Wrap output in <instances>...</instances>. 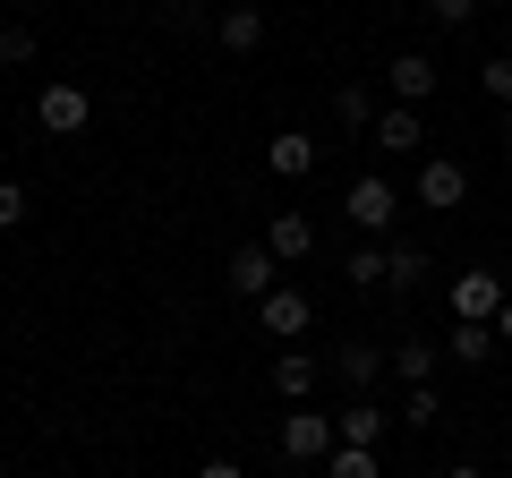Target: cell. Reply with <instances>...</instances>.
<instances>
[{
  "instance_id": "20",
  "label": "cell",
  "mask_w": 512,
  "mask_h": 478,
  "mask_svg": "<svg viewBox=\"0 0 512 478\" xmlns=\"http://www.w3.org/2000/svg\"><path fill=\"white\" fill-rule=\"evenodd\" d=\"M333 120H342V129H376V94H367V86H342V94H333Z\"/></svg>"
},
{
  "instance_id": "19",
  "label": "cell",
  "mask_w": 512,
  "mask_h": 478,
  "mask_svg": "<svg viewBox=\"0 0 512 478\" xmlns=\"http://www.w3.org/2000/svg\"><path fill=\"white\" fill-rule=\"evenodd\" d=\"M350 282H359V291H384V239H359V248H350V265H342Z\"/></svg>"
},
{
  "instance_id": "24",
  "label": "cell",
  "mask_w": 512,
  "mask_h": 478,
  "mask_svg": "<svg viewBox=\"0 0 512 478\" xmlns=\"http://www.w3.org/2000/svg\"><path fill=\"white\" fill-rule=\"evenodd\" d=\"M478 86H487L495 103H512V60H478Z\"/></svg>"
},
{
  "instance_id": "1",
  "label": "cell",
  "mask_w": 512,
  "mask_h": 478,
  "mask_svg": "<svg viewBox=\"0 0 512 478\" xmlns=\"http://www.w3.org/2000/svg\"><path fill=\"white\" fill-rule=\"evenodd\" d=\"M342 214H350V231H359V239H393V214H402V197H393V180H384V171H367V180H350Z\"/></svg>"
},
{
  "instance_id": "30",
  "label": "cell",
  "mask_w": 512,
  "mask_h": 478,
  "mask_svg": "<svg viewBox=\"0 0 512 478\" xmlns=\"http://www.w3.org/2000/svg\"><path fill=\"white\" fill-rule=\"evenodd\" d=\"M504 146H512V103H504Z\"/></svg>"
},
{
  "instance_id": "10",
  "label": "cell",
  "mask_w": 512,
  "mask_h": 478,
  "mask_svg": "<svg viewBox=\"0 0 512 478\" xmlns=\"http://www.w3.org/2000/svg\"><path fill=\"white\" fill-rule=\"evenodd\" d=\"M384 368L402 376V385H436V368H444V350H436V342H410V333H402V342L384 350Z\"/></svg>"
},
{
  "instance_id": "4",
  "label": "cell",
  "mask_w": 512,
  "mask_h": 478,
  "mask_svg": "<svg viewBox=\"0 0 512 478\" xmlns=\"http://www.w3.org/2000/svg\"><path fill=\"white\" fill-rule=\"evenodd\" d=\"M308 291H291V282H274V291H265V299H256V325H265V333H274V342H299V333H308Z\"/></svg>"
},
{
  "instance_id": "27",
  "label": "cell",
  "mask_w": 512,
  "mask_h": 478,
  "mask_svg": "<svg viewBox=\"0 0 512 478\" xmlns=\"http://www.w3.org/2000/svg\"><path fill=\"white\" fill-rule=\"evenodd\" d=\"M197 478H248V470H239V461H205Z\"/></svg>"
},
{
  "instance_id": "13",
  "label": "cell",
  "mask_w": 512,
  "mask_h": 478,
  "mask_svg": "<svg viewBox=\"0 0 512 478\" xmlns=\"http://www.w3.org/2000/svg\"><path fill=\"white\" fill-rule=\"evenodd\" d=\"M427 94H436V60H427V52H402V60H393V103L419 111Z\"/></svg>"
},
{
  "instance_id": "6",
  "label": "cell",
  "mask_w": 512,
  "mask_h": 478,
  "mask_svg": "<svg viewBox=\"0 0 512 478\" xmlns=\"http://www.w3.org/2000/svg\"><path fill=\"white\" fill-rule=\"evenodd\" d=\"M461 197H470V163H453V154H427V163H419V205H444V214H453Z\"/></svg>"
},
{
  "instance_id": "12",
  "label": "cell",
  "mask_w": 512,
  "mask_h": 478,
  "mask_svg": "<svg viewBox=\"0 0 512 478\" xmlns=\"http://www.w3.org/2000/svg\"><path fill=\"white\" fill-rule=\"evenodd\" d=\"M333 436H342V444H359V453H376V444H384V410L359 393L350 410H333Z\"/></svg>"
},
{
  "instance_id": "18",
  "label": "cell",
  "mask_w": 512,
  "mask_h": 478,
  "mask_svg": "<svg viewBox=\"0 0 512 478\" xmlns=\"http://www.w3.org/2000/svg\"><path fill=\"white\" fill-rule=\"evenodd\" d=\"M384 282H393V291H419V282H427V257L410 248V239H393V248H384Z\"/></svg>"
},
{
  "instance_id": "3",
  "label": "cell",
  "mask_w": 512,
  "mask_h": 478,
  "mask_svg": "<svg viewBox=\"0 0 512 478\" xmlns=\"http://www.w3.org/2000/svg\"><path fill=\"white\" fill-rule=\"evenodd\" d=\"M333 410H291V419H282V461H325L333 453Z\"/></svg>"
},
{
  "instance_id": "23",
  "label": "cell",
  "mask_w": 512,
  "mask_h": 478,
  "mask_svg": "<svg viewBox=\"0 0 512 478\" xmlns=\"http://www.w3.org/2000/svg\"><path fill=\"white\" fill-rule=\"evenodd\" d=\"M427 18H436V26H453V35H461V26L478 18V0H427Z\"/></svg>"
},
{
  "instance_id": "11",
  "label": "cell",
  "mask_w": 512,
  "mask_h": 478,
  "mask_svg": "<svg viewBox=\"0 0 512 478\" xmlns=\"http://www.w3.org/2000/svg\"><path fill=\"white\" fill-rule=\"evenodd\" d=\"M333 376H342L350 393H367L384 376V342H342V350H333Z\"/></svg>"
},
{
  "instance_id": "9",
  "label": "cell",
  "mask_w": 512,
  "mask_h": 478,
  "mask_svg": "<svg viewBox=\"0 0 512 478\" xmlns=\"http://www.w3.org/2000/svg\"><path fill=\"white\" fill-rule=\"evenodd\" d=\"M265 171H282V180H308V171H316V137H308V129L265 137Z\"/></svg>"
},
{
  "instance_id": "15",
  "label": "cell",
  "mask_w": 512,
  "mask_h": 478,
  "mask_svg": "<svg viewBox=\"0 0 512 478\" xmlns=\"http://www.w3.org/2000/svg\"><path fill=\"white\" fill-rule=\"evenodd\" d=\"M265 248H274V265H299L316 248V222L308 214H274V231H265Z\"/></svg>"
},
{
  "instance_id": "2",
  "label": "cell",
  "mask_w": 512,
  "mask_h": 478,
  "mask_svg": "<svg viewBox=\"0 0 512 478\" xmlns=\"http://www.w3.org/2000/svg\"><path fill=\"white\" fill-rule=\"evenodd\" d=\"M35 120H43L52 137H77V129L94 120V94H86V86H69V77H52V86L35 94Z\"/></svg>"
},
{
  "instance_id": "29",
  "label": "cell",
  "mask_w": 512,
  "mask_h": 478,
  "mask_svg": "<svg viewBox=\"0 0 512 478\" xmlns=\"http://www.w3.org/2000/svg\"><path fill=\"white\" fill-rule=\"evenodd\" d=\"M444 478H487V470H478V461H453V470H444Z\"/></svg>"
},
{
  "instance_id": "7",
  "label": "cell",
  "mask_w": 512,
  "mask_h": 478,
  "mask_svg": "<svg viewBox=\"0 0 512 478\" xmlns=\"http://www.w3.org/2000/svg\"><path fill=\"white\" fill-rule=\"evenodd\" d=\"M504 274H453V316H470V325H495V308H504Z\"/></svg>"
},
{
  "instance_id": "28",
  "label": "cell",
  "mask_w": 512,
  "mask_h": 478,
  "mask_svg": "<svg viewBox=\"0 0 512 478\" xmlns=\"http://www.w3.org/2000/svg\"><path fill=\"white\" fill-rule=\"evenodd\" d=\"M495 342H512V299H504V308H495Z\"/></svg>"
},
{
  "instance_id": "31",
  "label": "cell",
  "mask_w": 512,
  "mask_h": 478,
  "mask_svg": "<svg viewBox=\"0 0 512 478\" xmlns=\"http://www.w3.org/2000/svg\"><path fill=\"white\" fill-rule=\"evenodd\" d=\"M256 9H265V0H256Z\"/></svg>"
},
{
  "instance_id": "5",
  "label": "cell",
  "mask_w": 512,
  "mask_h": 478,
  "mask_svg": "<svg viewBox=\"0 0 512 478\" xmlns=\"http://www.w3.org/2000/svg\"><path fill=\"white\" fill-rule=\"evenodd\" d=\"M222 282H231L239 299H265V291L282 282V265H274V248H256V239H248V248H231V265H222Z\"/></svg>"
},
{
  "instance_id": "22",
  "label": "cell",
  "mask_w": 512,
  "mask_h": 478,
  "mask_svg": "<svg viewBox=\"0 0 512 478\" xmlns=\"http://www.w3.org/2000/svg\"><path fill=\"white\" fill-rule=\"evenodd\" d=\"M402 419H410V427H436V419H444L436 385H410V393H402Z\"/></svg>"
},
{
  "instance_id": "8",
  "label": "cell",
  "mask_w": 512,
  "mask_h": 478,
  "mask_svg": "<svg viewBox=\"0 0 512 478\" xmlns=\"http://www.w3.org/2000/svg\"><path fill=\"white\" fill-rule=\"evenodd\" d=\"M376 146H384V154H419V146H427V120H419L410 103H384V111H376Z\"/></svg>"
},
{
  "instance_id": "16",
  "label": "cell",
  "mask_w": 512,
  "mask_h": 478,
  "mask_svg": "<svg viewBox=\"0 0 512 478\" xmlns=\"http://www.w3.org/2000/svg\"><path fill=\"white\" fill-rule=\"evenodd\" d=\"M222 52H256V43H265V9H256V0H239V9H222Z\"/></svg>"
},
{
  "instance_id": "21",
  "label": "cell",
  "mask_w": 512,
  "mask_h": 478,
  "mask_svg": "<svg viewBox=\"0 0 512 478\" xmlns=\"http://www.w3.org/2000/svg\"><path fill=\"white\" fill-rule=\"evenodd\" d=\"M325 478H384V470H376V453H359V444H333V453H325Z\"/></svg>"
},
{
  "instance_id": "25",
  "label": "cell",
  "mask_w": 512,
  "mask_h": 478,
  "mask_svg": "<svg viewBox=\"0 0 512 478\" xmlns=\"http://www.w3.org/2000/svg\"><path fill=\"white\" fill-rule=\"evenodd\" d=\"M0 60H35V26H0Z\"/></svg>"
},
{
  "instance_id": "26",
  "label": "cell",
  "mask_w": 512,
  "mask_h": 478,
  "mask_svg": "<svg viewBox=\"0 0 512 478\" xmlns=\"http://www.w3.org/2000/svg\"><path fill=\"white\" fill-rule=\"evenodd\" d=\"M18 222H26V188L0 180V231H18Z\"/></svg>"
},
{
  "instance_id": "17",
  "label": "cell",
  "mask_w": 512,
  "mask_h": 478,
  "mask_svg": "<svg viewBox=\"0 0 512 478\" xmlns=\"http://www.w3.org/2000/svg\"><path fill=\"white\" fill-rule=\"evenodd\" d=\"M274 393H282V402H308V393H316V359H308V350H282V359H274Z\"/></svg>"
},
{
  "instance_id": "14",
  "label": "cell",
  "mask_w": 512,
  "mask_h": 478,
  "mask_svg": "<svg viewBox=\"0 0 512 478\" xmlns=\"http://www.w3.org/2000/svg\"><path fill=\"white\" fill-rule=\"evenodd\" d=\"M495 350H504V342H495V325H470V316H453V342H444V359H461V368H487Z\"/></svg>"
},
{
  "instance_id": "32",
  "label": "cell",
  "mask_w": 512,
  "mask_h": 478,
  "mask_svg": "<svg viewBox=\"0 0 512 478\" xmlns=\"http://www.w3.org/2000/svg\"><path fill=\"white\" fill-rule=\"evenodd\" d=\"M188 9H197V0H188Z\"/></svg>"
}]
</instances>
